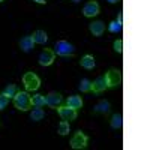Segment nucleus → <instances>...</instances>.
Wrapping results in <instances>:
<instances>
[{"label":"nucleus","instance_id":"f257e3e1","mask_svg":"<svg viewBox=\"0 0 150 150\" xmlns=\"http://www.w3.org/2000/svg\"><path fill=\"white\" fill-rule=\"evenodd\" d=\"M14 105L20 111H29L33 104H32V96L27 92H17L14 96Z\"/></svg>","mask_w":150,"mask_h":150},{"label":"nucleus","instance_id":"5701e85b","mask_svg":"<svg viewBox=\"0 0 150 150\" xmlns=\"http://www.w3.org/2000/svg\"><path fill=\"white\" fill-rule=\"evenodd\" d=\"M69 131H71L69 122L63 120V122H62V123L59 125V134H60V135H68V134H69Z\"/></svg>","mask_w":150,"mask_h":150},{"label":"nucleus","instance_id":"aec40b11","mask_svg":"<svg viewBox=\"0 0 150 150\" xmlns=\"http://www.w3.org/2000/svg\"><path fill=\"white\" fill-rule=\"evenodd\" d=\"M17 92H18L17 84H8V86L5 87V90H3V95H6L8 98H14Z\"/></svg>","mask_w":150,"mask_h":150},{"label":"nucleus","instance_id":"bb28decb","mask_svg":"<svg viewBox=\"0 0 150 150\" xmlns=\"http://www.w3.org/2000/svg\"><path fill=\"white\" fill-rule=\"evenodd\" d=\"M110 3H117V2H120V0H108Z\"/></svg>","mask_w":150,"mask_h":150},{"label":"nucleus","instance_id":"9d476101","mask_svg":"<svg viewBox=\"0 0 150 150\" xmlns=\"http://www.w3.org/2000/svg\"><path fill=\"white\" fill-rule=\"evenodd\" d=\"M107 89H108V87H107V81H105L104 75H101V77H98L95 81H92V92L93 93L99 95V93H102Z\"/></svg>","mask_w":150,"mask_h":150},{"label":"nucleus","instance_id":"0eeeda50","mask_svg":"<svg viewBox=\"0 0 150 150\" xmlns=\"http://www.w3.org/2000/svg\"><path fill=\"white\" fill-rule=\"evenodd\" d=\"M62 102H63V98H62V95L57 93V92H50L45 96V105H48L50 108L57 110L62 105Z\"/></svg>","mask_w":150,"mask_h":150},{"label":"nucleus","instance_id":"9b49d317","mask_svg":"<svg viewBox=\"0 0 150 150\" xmlns=\"http://www.w3.org/2000/svg\"><path fill=\"white\" fill-rule=\"evenodd\" d=\"M89 30L93 36H102V33L105 32V24L102 21H93L89 24Z\"/></svg>","mask_w":150,"mask_h":150},{"label":"nucleus","instance_id":"cd10ccee","mask_svg":"<svg viewBox=\"0 0 150 150\" xmlns=\"http://www.w3.org/2000/svg\"><path fill=\"white\" fill-rule=\"evenodd\" d=\"M74 2H75V3H78V2H81V0H74Z\"/></svg>","mask_w":150,"mask_h":150},{"label":"nucleus","instance_id":"f8f14e48","mask_svg":"<svg viewBox=\"0 0 150 150\" xmlns=\"http://www.w3.org/2000/svg\"><path fill=\"white\" fill-rule=\"evenodd\" d=\"M122 29H123V15L120 14L117 20H114V21H111V23H110L108 30H110L111 33H120Z\"/></svg>","mask_w":150,"mask_h":150},{"label":"nucleus","instance_id":"a211bd4d","mask_svg":"<svg viewBox=\"0 0 150 150\" xmlns=\"http://www.w3.org/2000/svg\"><path fill=\"white\" fill-rule=\"evenodd\" d=\"M110 125H111V128H114V129H122L123 128V116L120 114H114L111 117V122H110Z\"/></svg>","mask_w":150,"mask_h":150},{"label":"nucleus","instance_id":"423d86ee","mask_svg":"<svg viewBox=\"0 0 150 150\" xmlns=\"http://www.w3.org/2000/svg\"><path fill=\"white\" fill-rule=\"evenodd\" d=\"M57 111H59V116L62 117V120L72 122V120L77 119V110L72 108V107H69V105H66V107L60 105V107L57 108Z\"/></svg>","mask_w":150,"mask_h":150},{"label":"nucleus","instance_id":"f03ea898","mask_svg":"<svg viewBox=\"0 0 150 150\" xmlns=\"http://www.w3.org/2000/svg\"><path fill=\"white\" fill-rule=\"evenodd\" d=\"M23 84L27 92H35L41 87V80L35 72H26L23 77Z\"/></svg>","mask_w":150,"mask_h":150},{"label":"nucleus","instance_id":"39448f33","mask_svg":"<svg viewBox=\"0 0 150 150\" xmlns=\"http://www.w3.org/2000/svg\"><path fill=\"white\" fill-rule=\"evenodd\" d=\"M87 143H89V138L87 135L81 131L75 132V135L71 138V147L75 149V150H81V149H86L87 147Z\"/></svg>","mask_w":150,"mask_h":150},{"label":"nucleus","instance_id":"1a4fd4ad","mask_svg":"<svg viewBox=\"0 0 150 150\" xmlns=\"http://www.w3.org/2000/svg\"><path fill=\"white\" fill-rule=\"evenodd\" d=\"M83 14L84 17H96L99 14V5L98 2H95V0H90V2H87L83 8Z\"/></svg>","mask_w":150,"mask_h":150},{"label":"nucleus","instance_id":"dca6fc26","mask_svg":"<svg viewBox=\"0 0 150 150\" xmlns=\"http://www.w3.org/2000/svg\"><path fill=\"white\" fill-rule=\"evenodd\" d=\"M66 104H68L69 107L75 108V110H78V108L83 107V99H81V96H78V95H72V96L68 98Z\"/></svg>","mask_w":150,"mask_h":150},{"label":"nucleus","instance_id":"4be33fe9","mask_svg":"<svg viewBox=\"0 0 150 150\" xmlns=\"http://www.w3.org/2000/svg\"><path fill=\"white\" fill-rule=\"evenodd\" d=\"M80 90L81 92H92V81L90 80H87V78H84V80H81V83H80Z\"/></svg>","mask_w":150,"mask_h":150},{"label":"nucleus","instance_id":"412c9836","mask_svg":"<svg viewBox=\"0 0 150 150\" xmlns=\"http://www.w3.org/2000/svg\"><path fill=\"white\" fill-rule=\"evenodd\" d=\"M32 104L35 107H44L45 105V96L44 95H35L32 98Z\"/></svg>","mask_w":150,"mask_h":150},{"label":"nucleus","instance_id":"6ab92c4d","mask_svg":"<svg viewBox=\"0 0 150 150\" xmlns=\"http://www.w3.org/2000/svg\"><path fill=\"white\" fill-rule=\"evenodd\" d=\"M44 117H45V112H44L42 107H36V108H33L32 114H30V119H32L33 122H39V120H42Z\"/></svg>","mask_w":150,"mask_h":150},{"label":"nucleus","instance_id":"6e6552de","mask_svg":"<svg viewBox=\"0 0 150 150\" xmlns=\"http://www.w3.org/2000/svg\"><path fill=\"white\" fill-rule=\"evenodd\" d=\"M54 59H56L54 50L45 48V50H42V53L39 54V65L41 66H50V65H53Z\"/></svg>","mask_w":150,"mask_h":150},{"label":"nucleus","instance_id":"7ed1b4c3","mask_svg":"<svg viewBox=\"0 0 150 150\" xmlns=\"http://www.w3.org/2000/svg\"><path fill=\"white\" fill-rule=\"evenodd\" d=\"M54 53L60 57H69V56H74L75 48L68 41H57L54 47Z\"/></svg>","mask_w":150,"mask_h":150},{"label":"nucleus","instance_id":"393cba45","mask_svg":"<svg viewBox=\"0 0 150 150\" xmlns=\"http://www.w3.org/2000/svg\"><path fill=\"white\" fill-rule=\"evenodd\" d=\"M114 51L119 53V54L123 53V41H122V39H117V41L114 42Z\"/></svg>","mask_w":150,"mask_h":150},{"label":"nucleus","instance_id":"b1692460","mask_svg":"<svg viewBox=\"0 0 150 150\" xmlns=\"http://www.w3.org/2000/svg\"><path fill=\"white\" fill-rule=\"evenodd\" d=\"M8 104H9V98L2 93V95H0V110H5Z\"/></svg>","mask_w":150,"mask_h":150},{"label":"nucleus","instance_id":"20e7f679","mask_svg":"<svg viewBox=\"0 0 150 150\" xmlns=\"http://www.w3.org/2000/svg\"><path fill=\"white\" fill-rule=\"evenodd\" d=\"M104 77H105L108 89H111V87H117L122 83V72L119 69H110Z\"/></svg>","mask_w":150,"mask_h":150},{"label":"nucleus","instance_id":"f3484780","mask_svg":"<svg viewBox=\"0 0 150 150\" xmlns=\"http://www.w3.org/2000/svg\"><path fill=\"white\" fill-rule=\"evenodd\" d=\"M95 112H99V114H108L110 112V102L108 101H99L95 107Z\"/></svg>","mask_w":150,"mask_h":150},{"label":"nucleus","instance_id":"4468645a","mask_svg":"<svg viewBox=\"0 0 150 150\" xmlns=\"http://www.w3.org/2000/svg\"><path fill=\"white\" fill-rule=\"evenodd\" d=\"M80 65L84 68V69H93L95 65H96V62H95V57L90 56V54H86L81 60H80Z\"/></svg>","mask_w":150,"mask_h":150},{"label":"nucleus","instance_id":"ddd939ff","mask_svg":"<svg viewBox=\"0 0 150 150\" xmlns=\"http://www.w3.org/2000/svg\"><path fill=\"white\" fill-rule=\"evenodd\" d=\"M33 45H35V42L32 39V36H24L23 39L20 41V48L23 50L24 53H29L30 50H33Z\"/></svg>","mask_w":150,"mask_h":150},{"label":"nucleus","instance_id":"a878e982","mask_svg":"<svg viewBox=\"0 0 150 150\" xmlns=\"http://www.w3.org/2000/svg\"><path fill=\"white\" fill-rule=\"evenodd\" d=\"M35 2H36V3H41V5H44V3L47 2V0H35Z\"/></svg>","mask_w":150,"mask_h":150},{"label":"nucleus","instance_id":"c85d7f7f","mask_svg":"<svg viewBox=\"0 0 150 150\" xmlns=\"http://www.w3.org/2000/svg\"><path fill=\"white\" fill-rule=\"evenodd\" d=\"M2 2H5V0H0V3H2Z\"/></svg>","mask_w":150,"mask_h":150},{"label":"nucleus","instance_id":"2eb2a0df","mask_svg":"<svg viewBox=\"0 0 150 150\" xmlns=\"http://www.w3.org/2000/svg\"><path fill=\"white\" fill-rule=\"evenodd\" d=\"M32 39H33L35 44H45L48 41V36H47V33L44 30H36L32 35Z\"/></svg>","mask_w":150,"mask_h":150}]
</instances>
